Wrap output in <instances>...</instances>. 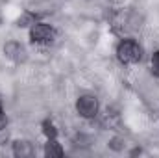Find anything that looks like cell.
<instances>
[{
    "instance_id": "obj_9",
    "label": "cell",
    "mask_w": 159,
    "mask_h": 158,
    "mask_svg": "<svg viewBox=\"0 0 159 158\" xmlns=\"http://www.w3.org/2000/svg\"><path fill=\"white\" fill-rule=\"evenodd\" d=\"M152 73L159 78V50L154 52V56H152Z\"/></svg>"
},
{
    "instance_id": "obj_3",
    "label": "cell",
    "mask_w": 159,
    "mask_h": 158,
    "mask_svg": "<svg viewBox=\"0 0 159 158\" xmlns=\"http://www.w3.org/2000/svg\"><path fill=\"white\" fill-rule=\"evenodd\" d=\"M56 32L50 24H44V22H35L30 30V37L34 43H50L54 39Z\"/></svg>"
},
{
    "instance_id": "obj_1",
    "label": "cell",
    "mask_w": 159,
    "mask_h": 158,
    "mask_svg": "<svg viewBox=\"0 0 159 158\" xmlns=\"http://www.w3.org/2000/svg\"><path fill=\"white\" fill-rule=\"evenodd\" d=\"M117 58L120 60V63L124 65H133L143 58V50L141 47L131 39H124L119 43L117 47Z\"/></svg>"
},
{
    "instance_id": "obj_2",
    "label": "cell",
    "mask_w": 159,
    "mask_h": 158,
    "mask_svg": "<svg viewBox=\"0 0 159 158\" xmlns=\"http://www.w3.org/2000/svg\"><path fill=\"white\" fill-rule=\"evenodd\" d=\"M76 110L81 117H94L98 114V101L93 95H81L76 102Z\"/></svg>"
},
{
    "instance_id": "obj_5",
    "label": "cell",
    "mask_w": 159,
    "mask_h": 158,
    "mask_svg": "<svg viewBox=\"0 0 159 158\" xmlns=\"http://www.w3.org/2000/svg\"><path fill=\"white\" fill-rule=\"evenodd\" d=\"M13 155L17 158H30V156H34V147H32L30 141L19 140V141L13 143Z\"/></svg>"
},
{
    "instance_id": "obj_8",
    "label": "cell",
    "mask_w": 159,
    "mask_h": 158,
    "mask_svg": "<svg viewBox=\"0 0 159 158\" xmlns=\"http://www.w3.org/2000/svg\"><path fill=\"white\" fill-rule=\"evenodd\" d=\"M28 24H35V22H34L32 13H24V15L17 21V26H20V28H24V26H28Z\"/></svg>"
},
{
    "instance_id": "obj_4",
    "label": "cell",
    "mask_w": 159,
    "mask_h": 158,
    "mask_svg": "<svg viewBox=\"0 0 159 158\" xmlns=\"http://www.w3.org/2000/svg\"><path fill=\"white\" fill-rule=\"evenodd\" d=\"M4 54H6L9 60H13L15 63H20V62L26 60V50H24V47H22L20 43H17V41H9V43H6V47H4Z\"/></svg>"
},
{
    "instance_id": "obj_10",
    "label": "cell",
    "mask_w": 159,
    "mask_h": 158,
    "mask_svg": "<svg viewBox=\"0 0 159 158\" xmlns=\"http://www.w3.org/2000/svg\"><path fill=\"white\" fill-rule=\"evenodd\" d=\"M6 126H7V117H6L4 112H0V132H2Z\"/></svg>"
},
{
    "instance_id": "obj_11",
    "label": "cell",
    "mask_w": 159,
    "mask_h": 158,
    "mask_svg": "<svg viewBox=\"0 0 159 158\" xmlns=\"http://www.w3.org/2000/svg\"><path fill=\"white\" fill-rule=\"evenodd\" d=\"M0 112H2V104H0Z\"/></svg>"
},
{
    "instance_id": "obj_7",
    "label": "cell",
    "mask_w": 159,
    "mask_h": 158,
    "mask_svg": "<svg viewBox=\"0 0 159 158\" xmlns=\"http://www.w3.org/2000/svg\"><path fill=\"white\" fill-rule=\"evenodd\" d=\"M43 132H44V136H46L48 140H54V138L57 136V130H56V126H54L50 121H44V123H43Z\"/></svg>"
},
{
    "instance_id": "obj_6",
    "label": "cell",
    "mask_w": 159,
    "mask_h": 158,
    "mask_svg": "<svg viewBox=\"0 0 159 158\" xmlns=\"http://www.w3.org/2000/svg\"><path fill=\"white\" fill-rule=\"evenodd\" d=\"M44 156L46 158H57V156H63V147L54 140H48V143L44 145Z\"/></svg>"
}]
</instances>
